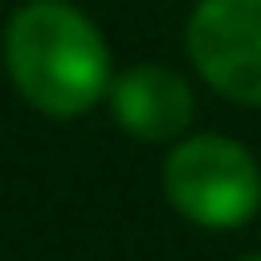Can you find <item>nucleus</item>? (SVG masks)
<instances>
[{"instance_id":"obj_1","label":"nucleus","mask_w":261,"mask_h":261,"mask_svg":"<svg viewBox=\"0 0 261 261\" xmlns=\"http://www.w3.org/2000/svg\"><path fill=\"white\" fill-rule=\"evenodd\" d=\"M5 73L34 112L87 116L112 92V48L73 0H29L5 24Z\"/></svg>"},{"instance_id":"obj_2","label":"nucleus","mask_w":261,"mask_h":261,"mask_svg":"<svg viewBox=\"0 0 261 261\" xmlns=\"http://www.w3.org/2000/svg\"><path fill=\"white\" fill-rule=\"evenodd\" d=\"M165 198L179 218L213 232L247 227L261 213V165L232 136L218 130H189L169 145L160 169Z\"/></svg>"},{"instance_id":"obj_3","label":"nucleus","mask_w":261,"mask_h":261,"mask_svg":"<svg viewBox=\"0 0 261 261\" xmlns=\"http://www.w3.org/2000/svg\"><path fill=\"white\" fill-rule=\"evenodd\" d=\"M184 54L223 102L261 107V0H198Z\"/></svg>"},{"instance_id":"obj_4","label":"nucleus","mask_w":261,"mask_h":261,"mask_svg":"<svg viewBox=\"0 0 261 261\" xmlns=\"http://www.w3.org/2000/svg\"><path fill=\"white\" fill-rule=\"evenodd\" d=\"M107 102H112L116 126L136 140H150V145H174L179 136H189V126L198 116L189 77L165 63H136L126 73H116Z\"/></svg>"},{"instance_id":"obj_5","label":"nucleus","mask_w":261,"mask_h":261,"mask_svg":"<svg viewBox=\"0 0 261 261\" xmlns=\"http://www.w3.org/2000/svg\"><path fill=\"white\" fill-rule=\"evenodd\" d=\"M237 261H261V252H252V256H237Z\"/></svg>"}]
</instances>
